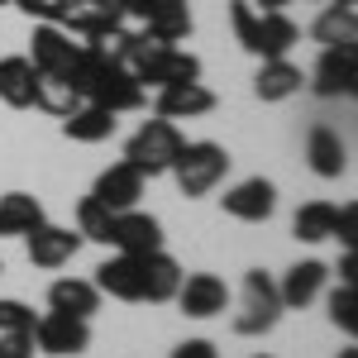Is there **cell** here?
Instances as JSON below:
<instances>
[{"label": "cell", "mask_w": 358, "mask_h": 358, "mask_svg": "<svg viewBox=\"0 0 358 358\" xmlns=\"http://www.w3.org/2000/svg\"><path fill=\"white\" fill-rule=\"evenodd\" d=\"M172 358H220V354H215L210 339H182V344L172 349Z\"/></svg>", "instance_id": "836d02e7"}, {"label": "cell", "mask_w": 358, "mask_h": 358, "mask_svg": "<svg viewBox=\"0 0 358 358\" xmlns=\"http://www.w3.org/2000/svg\"><path fill=\"white\" fill-rule=\"evenodd\" d=\"M258 358H273V354H258Z\"/></svg>", "instance_id": "f35d334b"}, {"label": "cell", "mask_w": 358, "mask_h": 358, "mask_svg": "<svg viewBox=\"0 0 358 358\" xmlns=\"http://www.w3.org/2000/svg\"><path fill=\"white\" fill-rule=\"evenodd\" d=\"M34 310L24 301H15V296H0V334H20V330H34Z\"/></svg>", "instance_id": "f546056e"}, {"label": "cell", "mask_w": 358, "mask_h": 358, "mask_svg": "<svg viewBox=\"0 0 358 358\" xmlns=\"http://www.w3.org/2000/svg\"><path fill=\"white\" fill-rule=\"evenodd\" d=\"M34 330H20V334H0V358H34Z\"/></svg>", "instance_id": "d6a6232c"}, {"label": "cell", "mask_w": 358, "mask_h": 358, "mask_svg": "<svg viewBox=\"0 0 358 358\" xmlns=\"http://www.w3.org/2000/svg\"><path fill=\"white\" fill-rule=\"evenodd\" d=\"M229 24H234V38L244 43L248 53H258V29H263V15H258L248 0H229Z\"/></svg>", "instance_id": "83f0119b"}, {"label": "cell", "mask_w": 358, "mask_h": 358, "mask_svg": "<svg viewBox=\"0 0 358 358\" xmlns=\"http://www.w3.org/2000/svg\"><path fill=\"white\" fill-rule=\"evenodd\" d=\"M310 91L320 101H339L358 91V48H325L315 72H310Z\"/></svg>", "instance_id": "ba28073f"}, {"label": "cell", "mask_w": 358, "mask_h": 358, "mask_svg": "<svg viewBox=\"0 0 358 358\" xmlns=\"http://www.w3.org/2000/svg\"><path fill=\"white\" fill-rule=\"evenodd\" d=\"M34 349L53 358H77L91 349V320H77V315H62V310H48L34 320Z\"/></svg>", "instance_id": "5b68a950"}, {"label": "cell", "mask_w": 358, "mask_h": 358, "mask_svg": "<svg viewBox=\"0 0 358 358\" xmlns=\"http://www.w3.org/2000/svg\"><path fill=\"white\" fill-rule=\"evenodd\" d=\"M129 15H138L143 34L158 43H182L192 34V5L187 0H134Z\"/></svg>", "instance_id": "52a82bcc"}, {"label": "cell", "mask_w": 358, "mask_h": 358, "mask_svg": "<svg viewBox=\"0 0 358 358\" xmlns=\"http://www.w3.org/2000/svg\"><path fill=\"white\" fill-rule=\"evenodd\" d=\"M0 5H10V0H0Z\"/></svg>", "instance_id": "ab89813d"}, {"label": "cell", "mask_w": 358, "mask_h": 358, "mask_svg": "<svg viewBox=\"0 0 358 358\" xmlns=\"http://www.w3.org/2000/svg\"><path fill=\"white\" fill-rule=\"evenodd\" d=\"M129 20V10H124V0H72L67 5V15H62V29L72 34V38H101V34H110Z\"/></svg>", "instance_id": "9c48e42d"}, {"label": "cell", "mask_w": 358, "mask_h": 358, "mask_svg": "<svg viewBox=\"0 0 358 358\" xmlns=\"http://www.w3.org/2000/svg\"><path fill=\"white\" fill-rule=\"evenodd\" d=\"M354 273H358V258H354V248H344V258H339V282L354 287Z\"/></svg>", "instance_id": "e575fe53"}, {"label": "cell", "mask_w": 358, "mask_h": 358, "mask_svg": "<svg viewBox=\"0 0 358 358\" xmlns=\"http://www.w3.org/2000/svg\"><path fill=\"white\" fill-rule=\"evenodd\" d=\"M29 239V263L34 268H62V263H72L77 258V248L86 244L77 229H62V224H38L34 234H24Z\"/></svg>", "instance_id": "4fadbf2b"}, {"label": "cell", "mask_w": 358, "mask_h": 358, "mask_svg": "<svg viewBox=\"0 0 358 358\" xmlns=\"http://www.w3.org/2000/svg\"><path fill=\"white\" fill-rule=\"evenodd\" d=\"M0 273H5V268H0Z\"/></svg>", "instance_id": "60d3db41"}, {"label": "cell", "mask_w": 358, "mask_h": 358, "mask_svg": "<svg viewBox=\"0 0 358 358\" xmlns=\"http://www.w3.org/2000/svg\"><path fill=\"white\" fill-rule=\"evenodd\" d=\"M143 182H148V177H143L134 163H124V158H120V163H110L106 172H101V177H96L91 196H96L106 210H115V215H120V210H134V206H138V196H143Z\"/></svg>", "instance_id": "8fae6325"}, {"label": "cell", "mask_w": 358, "mask_h": 358, "mask_svg": "<svg viewBox=\"0 0 358 358\" xmlns=\"http://www.w3.org/2000/svg\"><path fill=\"white\" fill-rule=\"evenodd\" d=\"M282 310H287V306L277 296V282L263 273V268H253V273L244 277V310L234 315V330L248 334V339H253V334H268L277 320H282Z\"/></svg>", "instance_id": "3957f363"}, {"label": "cell", "mask_w": 358, "mask_h": 358, "mask_svg": "<svg viewBox=\"0 0 358 358\" xmlns=\"http://www.w3.org/2000/svg\"><path fill=\"white\" fill-rule=\"evenodd\" d=\"M10 5H20L29 20H38V24H62V15H67L72 0H10Z\"/></svg>", "instance_id": "4dcf8cb0"}, {"label": "cell", "mask_w": 358, "mask_h": 358, "mask_svg": "<svg viewBox=\"0 0 358 358\" xmlns=\"http://www.w3.org/2000/svg\"><path fill=\"white\" fill-rule=\"evenodd\" d=\"M96 292L115 301H148V253H120L96 268Z\"/></svg>", "instance_id": "8992f818"}, {"label": "cell", "mask_w": 358, "mask_h": 358, "mask_svg": "<svg viewBox=\"0 0 358 358\" xmlns=\"http://www.w3.org/2000/svg\"><path fill=\"white\" fill-rule=\"evenodd\" d=\"M172 301L182 306V315H192V320H210V315H220L229 306V287L215 273H192V277L182 273V287H177Z\"/></svg>", "instance_id": "30bf717a"}, {"label": "cell", "mask_w": 358, "mask_h": 358, "mask_svg": "<svg viewBox=\"0 0 358 358\" xmlns=\"http://www.w3.org/2000/svg\"><path fill=\"white\" fill-rule=\"evenodd\" d=\"M158 120H201V115H210L215 110V91L210 86H201V82H182V86H163L158 91Z\"/></svg>", "instance_id": "2e32d148"}, {"label": "cell", "mask_w": 358, "mask_h": 358, "mask_svg": "<svg viewBox=\"0 0 358 358\" xmlns=\"http://www.w3.org/2000/svg\"><path fill=\"white\" fill-rule=\"evenodd\" d=\"M287 5H292V0H258L253 10H263V15H273V10H287Z\"/></svg>", "instance_id": "d590c367"}, {"label": "cell", "mask_w": 358, "mask_h": 358, "mask_svg": "<svg viewBox=\"0 0 358 358\" xmlns=\"http://www.w3.org/2000/svg\"><path fill=\"white\" fill-rule=\"evenodd\" d=\"M306 163H310L315 177H344L349 172V143L334 134V129L315 124L310 138H306Z\"/></svg>", "instance_id": "e0dca14e"}, {"label": "cell", "mask_w": 358, "mask_h": 358, "mask_svg": "<svg viewBox=\"0 0 358 358\" xmlns=\"http://www.w3.org/2000/svg\"><path fill=\"white\" fill-rule=\"evenodd\" d=\"M330 239H339L344 248H354V239H358V206H354V201L334 210V234H330Z\"/></svg>", "instance_id": "1f68e13d"}, {"label": "cell", "mask_w": 358, "mask_h": 358, "mask_svg": "<svg viewBox=\"0 0 358 358\" xmlns=\"http://www.w3.org/2000/svg\"><path fill=\"white\" fill-rule=\"evenodd\" d=\"M43 220H48V215H43V206H38V196H29V192L0 196V239H20V234H34V229H38Z\"/></svg>", "instance_id": "ffe728a7"}, {"label": "cell", "mask_w": 358, "mask_h": 358, "mask_svg": "<svg viewBox=\"0 0 358 358\" xmlns=\"http://www.w3.org/2000/svg\"><path fill=\"white\" fill-rule=\"evenodd\" d=\"M82 57V43H72V34L62 24H38L34 38H29V62L38 77H53V82H67L72 67Z\"/></svg>", "instance_id": "277c9868"}, {"label": "cell", "mask_w": 358, "mask_h": 358, "mask_svg": "<svg viewBox=\"0 0 358 358\" xmlns=\"http://www.w3.org/2000/svg\"><path fill=\"white\" fill-rule=\"evenodd\" d=\"M325 306H330V320L339 325V330H344V334H358V292H354V287H344V282H339Z\"/></svg>", "instance_id": "f1b7e54d"}, {"label": "cell", "mask_w": 358, "mask_h": 358, "mask_svg": "<svg viewBox=\"0 0 358 358\" xmlns=\"http://www.w3.org/2000/svg\"><path fill=\"white\" fill-rule=\"evenodd\" d=\"M182 143L187 138H182V129L172 120H143L124 143V163H134L143 177H163V172H172Z\"/></svg>", "instance_id": "6da1fadb"}, {"label": "cell", "mask_w": 358, "mask_h": 358, "mask_svg": "<svg viewBox=\"0 0 358 358\" xmlns=\"http://www.w3.org/2000/svg\"><path fill=\"white\" fill-rule=\"evenodd\" d=\"M129 5H134V0H124V10H129Z\"/></svg>", "instance_id": "74e56055"}, {"label": "cell", "mask_w": 358, "mask_h": 358, "mask_svg": "<svg viewBox=\"0 0 358 358\" xmlns=\"http://www.w3.org/2000/svg\"><path fill=\"white\" fill-rule=\"evenodd\" d=\"M263 15V10H258ZM296 38H301V29L296 20L287 15V10H273V15H263V29H258V57L268 62V57H287L296 48Z\"/></svg>", "instance_id": "cb8c5ba5"}, {"label": "cell", "mask_w": 358, "mask_h": 358, "mask_svg": "<svg viewBox=\"0 0 358 358\" xmlns=\"http://www.w3.org/2000/svg\"><path fill=\"white\" fill-rule=\"evenodd\" d=\"M34 106L38 110H48V115H57V120H67V115L82 106V96L72 91L67 82H53V77H38V91H34Z\"/></svg>", "instance_id": "484cf974"}, {"label": "cell", "mask_w": 358, "mask_h": 358, "mask_svg": "<svg viewBox=\"0 0 358 358\" xmlns=\"http://www.w3.org/2000/svg\"><path fill=\"white\" fill-rule=\"evenodd\" d=\"M110 224H115V210H106L96 196H86L77 206V234L91 239V244H110Z\"/></svg>", "instance_id": "4316f807"}, {"label": "cell", "mask_w": 358, "mask_h": 358, "mask_svg": "<svg viewBox=\"0 0 358 358\" xmlns=\"http://www.w3.org/2000/svg\"><path fill=\"white\" fill-rule=\"evenodd\" d=\"M62 134L77 138V143H106V138L115 134V115L106 110V106H91V101H82L77 110L62 120Z\"/></svg>", "instance_id": "603a6c76"}, {"label": "cell", "mask_w": 358, "mask_h": 358, "mask_svg": "<svg viewBox=\"0 0 358 358\" xmlns=\"http://www.w3.org/2000/svg\"><path fill=\"white\" fill-rule=\"evenodd\" d=\"M110 244L120 253H158L163 248V224L153 220V215H143V210H120L110 224Z\"/></svg>", "instance_id": "9a60e30c"}, {"label": "cell", "mask_w": 358, "mask_h": 358, "mask_svg": "<svg viewBox=\"0 0 358 358\" xmlns=\"http://www.w3.org/2000/svg\"><path fill=\"white\" fill-rule=\"evenodd\" d=\"M48 310L91 320V315L101 310V292H96V282H86V277H57L53 287H48Z\"/></svg>", "instance_id": "ac0fdd59"}, {"label": "cell", "mask_w": 358, "mask_h": 358, "mask_svg": "<svg viewBox=\"0 0 358 358\" xmlns=\"http://www.w3.org/2000/svg\"><path fill=\"white\" fill-rule=\"evenodd\" d=\"M339 358H358V349H344V354H339Z\"/></svg>", "instance_id": "8d00e7d4"}, {"label": "cell", "mask_w": 358, "mask_h": 358, "mask_svg": "<svg viewBox=\"0 0 358 358\" xmlns=\"http://www.w3.org/2000/svg\"><path fill=\"white\" fill-rule=\"evenodd\" d=\"M301 86H306V72L292 57H268V62L258 67V77H253L258 101H287V96H296Z\"/></svg>", "instance_id": "d6986e66"}, {"label": "cell", "mask_w": 358, "mask_h": 358, "mask_svg": "<svg viewBox=\"0 0 358 358\" xmlns=\"http://www.w3.org/2000/svg\"><path fill=\"white\" fill-rule=\"evenodd\" d=\"M229 163H234V158L224 153L220 143H210V138L182 143V153H177V163H172L177 192H182V196H210V192L224 182Z\"/></svg>", "instance_id": "7a4b0ae2"}, {"label": "cell", "mask_w": 358, "mask_h": 358, "mask_svg": "<svg viewBox=\"0 0 358 358\" xmlns=\"http://www.w3.org/2000/svg\"><path fill=\"white\" fill-rule=\"evenodd\" d=\"M325 282H330V268L320 258H301V263H292L287 277L277 282V296H282V306H292V310H306V306L325 292Z\"/></svg>", "instance_id": "5bb4252c"}, {"label": "cell", "mask_w": 358, "mask_h": 358, "mask_svg": "<svg viewBox=\"0 0 358 358\" xmlns=\"http://www.w3.org/2000/svg\"><path fill=\"white\" fill-rule=\"evenodd\" d=\"M273 210H277V187L268 177H248V182L224 192V215H234L244 224H263Z\"/></svg>", "instance_id": "7c38bea8"}, {"label": "cell", "mask_w": 358, "mask_h": 358, "mask_svg": "<svg viewBox=\"0 0 358 358\" xmlns=\"http://www.w3.org/2000/svg\"><path fill=\"white\" fill-rule=\"evenodd\" d=\"M34 91H38V72L29 57H0V101L15 106V110H29L34 106Z\"/></svg>", "instance_id": "44dd1931"}, {"label": "cell", "mask_w": 358, "mask_h": 358, "mask_svg": "<svg viewBox=\"0 0 358 358\" xmlns=\"http://www.w3.org/2000/svg\"><path fill=\"white\" fill-rule=\"evenodd\" d=\"M310 34H315V43H325V48H354L358 43V10L330 0V5L320 10V20L310 24Z\"/></svg>", "instance_id": "7402d4cb"}, {"label": "cell", "mask_w": 358, "mask_h": 358, "mask_svg": "<svg viewBox=\"0 0 358 358\" xmlns=\"http://www.w3.org/2000/svg\"><path fill=\"white\" fill-rule=\"evenodd\" d=\"M334 210L330 201H306L301 210H296V220H292V234L301 239V244H320V239H330L334 234Z\"/></svg>", "instance_id": "d4e9b609"}]
</instances>
